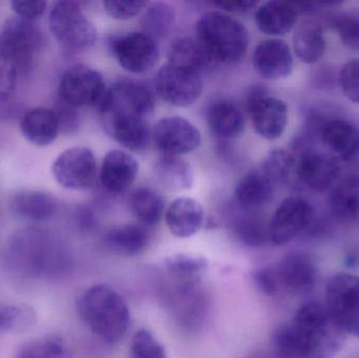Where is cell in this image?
Segmentation results:
<instances>
[{"instance_id":"cell-7","label":"cell","mask_w":359,"mask_h":358,"mask_svg":"<svg viewBox=\"0 0 359 358\" xmlns=\"http://www.w3.org/2000/svg\"><path fill=\"white\" fill-rule=\"evenodd\" d=\"M48 22L53 35L67 52H83L96 43V27L84 14L79 2H55Z\"/></svg>"},{"instance_id":"cell-49","label":"cell","mask_w":359,"mask_h":358,"mask_svg":"<svg viewBox=\"0 0 359 358\" xmlns=\"http://www.w3.org/2000/svg\"><path fill=\"white\" fill-rule=\"evenodd\" d=\"M215 6L221 8L224 13H243L251 10L257 6V2L247 1V0H236V1L215 2Z\"/></svg>"},{"instance_id":"cell-16","label":"cell","mask_w":359,"mask_h":358,"mask_svg":"<svg viewBox=\"0 0 359 358\" xmlns=\"http://www.w3.org/2000/svg\"><path fill=\"white\" fill-rule=\"evenodd\" d=\"M168 302L177 324L184 331L196 332L202 328L208 307L200 285L194 287L172 285Z\"/></svg>"},{"instance_id":"cell-29","label":"cell","mask_w":359,"mask_h":358,"mask_svg":"<svg viewBox=\"0 0 359 358\" xmlns=\"http://www.w3.org/2000/svg\"><path fill=\"white\" fill-rule=\"evenodd\" d=\"M207 267V261L196 254H172L164 260V268L172 285L175 286L194 287L200 285Z\"/></svg>"},{"instance_id":"cell-18","label":"cell","mask_w":359,"mask_h":358,"mask_svg":"<svg viewBox=\"0 0 359 358\" xmlns=\"http://www.w3.org/2000/svg\"><path fill=\"white\" fill-rule=\"evenodd\" d=\"M255 71L266 80H280L288 77L293 69L290 46L282 39L272 38L259 42L252 55Z\"/></svg>"},{"instance_id":"cell-37","label":"cell","mask_w":359,"mask_h":358,"mask_svg":"<svg viewBox=\"0 0 359 358\" xmlns=\"http://www.w3.org/2000/svg\"><path fill=\"white\" fill-rule=\"evenodd\" d=\"M37 323V312L27 304H0V336L22 333Z\"/></svg>"},{"instance_id":"cell-10","label":"cell","mask_w":359,"mask_h":358,"mask_svg":"<svg viewBox=\"0 0 359 358\" xmlns=\"http://www.w3.org/2000/svg\"><path fill=\"white\" fill-rule=\"evenodd\" d=\"M107 90L102 74L88 65L76 64L63 73L59 98L76 109L98 107Z\"/></svg>"},{"instance_id":"cell-21","label":"cell","mask_w":359,"mask_h":358,"mask_svg":"<svg viewBox=\"0 0 359 358\" xmlns=\"http://www.w3.org/2000/svg\"><path fill=\"white\" fill-rule=\"evenodd\" d=\"M204 219L202 205L189 197L174 200L165 212L166 225L179 239H187L198 233L204 224Z\"/></svg>"},{"instance_id":"cell-34","label":"cell","mask_w":359,"mask_h":358,"mask_svg":"<svg viewBox=\"0 0 359 358\" xmlns=\"http://www.w3.org/2000/svg\"><path fill=\"white\" fill-rule=\"evenodd\" d=\"M130 209L143 226H154L163 216L164 200L157 191L149 187H140L130 195Z\"/></svg>"},{"instance_id":"cell-30","label":"cell","mask_w":359,"mask_h":358,"mask_svg":"<svg viewBox=\"0 0 359 358\" xmlns=\"http://www.w3.org/2000/svg\"><path fill=\"white\" fill-rule=\"evenodd\" d=\"M107 132L124 149L135 153L144 151L151 143L149 121L143 120H111L103 122Z\"/></svg>"},{"instance_id":"cell-28","label":"cell","mask_w":359,"mask_h":358,"mask_svg":"<svg viewBox=\"0 0 359 358\" xmlns=\"http://www.w3.org/2000/svg\"><path fill=\"white\" fill-rule=\"evenodd\" d=\"M153 170L156 179L168 191H188L194 185V170L189 162L183 158L160 156L154 163Z\"/></svg>"},{"instance_id":"cell-39","label":"cell","mask_w":359,"mask_h":358,"mask_svg":"<svg viewBox=\"0 0 359 358\" xmlns=\"http://www.w3.org/2000/svg\"><path fill=\"white\" fill-rule=\"evenodd\" d=\"M294 164V158L290 153L284 149H274L266 156L259 170L276 187L288 182Z\"/></svg>"},{"instance_id":"cell-1","label":"cell","mask_w":359,"mask_h":358,"mask_svg":"<svg viewBox=\"0 0 359 358\" xmlns=\"http://www.w3.org/2000/svg\"><path fill=\"white\" fill-rule=\"evenodd\" d=\"M71 252L44 229L17 231L6 245L4 266L13 277L25 281H53L67 277L73 268Z\"/></svg>"},{"instance_id":"cell-5","label":"cell","mask_w":359,"mask_h":358,"mask_svg":"<svg viewBox=\"0 0 359 358\" xmlns=\"http://www.w3.org/2000/svg\"><path fill=\"white\" fill-rule=\"evenodd\" d=\"M44 46L41 29L35 21L11 17L0 29V63L17 75H27Z\"/></svg>"},{"instance_id":"cell-9","label":"cell","mask_w":359,"mask_h":358,"mask_svg":"<svg viewBox=\"0 0 359 358\" xmlns=\"http://www.w3.org/2000/svg\"><path fill=\"white\" fill-rule=\"evenodd\" d=\"M247 111L257 134L266 140L280 138L288 122L286 103L268 95L264 86H252L247 94Z\"/></svg>"},{"instance_id":"cell-4","label":"cell","mask_w":359,"mask_h":358,"mask_svg":"<svg viewBox=\"0 0 359 358\" xmlns=\"http://www.w3.org/2000/svg\"><path fill=\"white\" fill-rule=\"evenodd\" d=\"M196 39L211 62L232 64L244 58L249 32L244 23L227 13L211 11L198 19Z\"/></svg>"},{"instance_id":"cell-12","label":"cell","mask_w":359,"mask_h":358,"mask_svg":"<svg viewBox=\"0 0 359 358\" xmlns=\"http://www.w3.org/2000/svg\"><path fill=\"white\" fill-rule=\"evenodd\" d=\"M156 86L168 104L187 107L198 102L204 90L202 73L168 62L158 71Z\"/></svg>"},{"instance_id":"cell-3","label":"cell","mask_w":359,"mask_h":358,"mask_svg":"<svg viewBox=\"0 0 359 358\" xmlns=\"http://www.w3.org/2000/svg\"><path fill=\"white\" fill-rule=\"evenodd\" d=\"M304 358H333L341 350L346 333L331 317L326 305L310 301L289 322Z\"/></svg>"},{"instance_id":"cell-48","label":"cell","mask_w":359,"mask_h":358,"mask_svg":"<svg viewBox=\"0 0 359 358\" xmlns=\"http://www.w3.org/2000/svg\"><path fill=\"white\" fill-rule=\"evenodd\" d=\"M17 73L8 65L0 63V103L8 101L16 85Z\"/></svg>"},{"instance_id":"cell-23","label":"cell","mask_w":359,"mask_h":358,"mask_svg":"<svg viewBox=\"0 0 359 358\" xmlns=\"http://www.w3.org/2000/svg\"><path fill=\"white\" fill-rule=\"evenodd\" d=\"M20 130L23 137L36 146H48L60 132L54 109L35 107L21 117Z\"/></svg>"},{"instance_id":"cell-32","label":"cell","mask_w":359,"mask_h":358,"mask_svg":"<svg viewBox=\"0 0 359 358\" xmlns=\"http://www.w3.org/2000/svg\"><path fill=\"white\" fill-rule=\"evenodd\" d=\"M274 188L271 182L261 170H252L241 179L236 187V200L241 207L255 210L270 201Z\"/></svg>"},{"instance_id":"cell-25","label":"cell","mask_w":359,"mask_h":358,"mask_svg":"<svg viewBox=\"0 0 359 358\" xmlns=\"http://www.w3.org/2000/svg\"><path fill=\"white\" fill-rule=\"evenodd\" d=\"M325 146L343 161L354 159L359 153V130L347 120H331L322 132Z\"/></svg>"},{"instance_id":"cell-27","label":"cell","mask_w":359,"mask_h":358,"mask_svg":"<svg viewBox=\"0 0 359 358\" xmlns=\"http://www.w3.org/2000/svg\"><path fill=\"white\" fill-rule=\"evenodd\" d=\"M103 240L107 249L113 254L134 256L147 249L149 233L143 225L123 224L109 229Z\"/></svg>"},{"instance_id":"cell-22","label":"cell","mask_w":359,"mask_h":358,"mask_svg":"<svg viewBox=\"0 0 359 358\" xmlns=\"http://www.w3.org/2000/svg\"><path fill=\"white\" fill-rule=\"evenodd\" d=\"M299 15L293 2L271 0L257 6L255 22L266 35L283 36L293 29Z\"/></svg>"},{"instance_id":"cell-43","label":"cell","mask_w":359,"mask_h":358,"mask_svg":"<svg viewBox=\"0 0 359 358\" xmlns=\"http://www.w3.org/2000/svg\"><path fill=\"white\" fill-rule=\"evenodd\" d=\"M147 6L149 2L141 1V0H133V1L109 0L103 2V8L107 14L118 20H128L134 18L143 13Z\"/></svg>"},{"instance_id":"cell-15","label":"cell","mask_w":359,"mask_h":358,"mask_svg":"<svg viewBox=\"0 0 359 358\" xmlns=\"http://www.w3.org/2000/svg\"><path fill=\"white\" fill-rule=\"evenodd\" d=\"M153 139L162 155L177 157L192 153L202 143L198 128L180 116L159 120L154 128Z\"/></svg>"},{"instance_id":"cell-33","label":"cell","mask_w":359,"mask_h":358,"mask_svg":"<svg viewBox=\"0 0 359 358\" xmlns=\"http://www.w3.org/2000/svg\"><path fill=\"white\" fill-rule=\"evenodd\" d=\"M333 216L341 223L359 220V179L349 177L333 188L330 197Z\"/></svg>"},{"instance_id":"cell-26","label":"cell","mask_w":359,"mask_h":358,"mask_svg":"<svg viewBox=\"0 0 359 358\" xmlns=\"http://www.w3.org/2000/svg\"><path fill=\"white\" fill-rule=\"evenodd\" d=\"M207 122L217 138L231 140L244 132L246 126L243 111L229 100H217L209 106Z\"/></svg>"},{"instance_id":"cell-46","label":"cell","mask_w":359,"mask_h":358,"mask_svg":"<svg viewBox=\"0 0 359 358\" xmlns=\"http://www.w3.org/2000/svg\"><path fill=\"white\" fill-rule=\"evenodd\" d=\"M253 280L257 288L266 296H276L282 289L276 266H265L257 269L253 273Z\"/></svg>"},{"instance_id":"cell-14","label":"cell","mask_w":359,"mask_h":358,"mask_svg":"<svg viewBox=\"0 0 359 358\" xmlns=\"http://www.w3.org/2000/svg\"><path fill=\"white\" fill-rule=\"evenodd\" d=\"M314 210L306 200L289 197L278 205L268 225L269 241L283 246L299 237L313 222Z\"/></svg>"},{"instance_id":"cell-42","label":"cell","mask_w":359,"mask_h":358,"mask_svg":"<svg viewBox=\"0 0 359 358\" xmlns=\"http://www.w3.org/2000/svg\"><path fill=\"white\" fill-rule=\"evenodd\" d=\"M130 358H168L165 349L147 329L137 331L130 346Z\"/></svg>"},{"instance_id":"cell-38","label":"cell","mask_w":359,"mask_h":358,"mask_svg":"<svg viewBox=\"0 0 359 358\" xmlns=\"http://www.w3.org/2000/svg\"><path fill=\"white\" fill-rule=\"evenodd\" d=\"M14 358H72V354L62 338L50 336L25 343Z\"/></svg>"},{"instance_id":"cell-13","label":"cell","mask_w":359,"mask_h":358,"mask_svg":"<svg viewBox=\"0 0 359 358\" xmlns=\"http://www.w3.org/2000/svg\"><path fill=\"white\" fill-rule=\"evenodd\" d=\"M52 174L61 186L71 191H86L94 185L97 161L90 147H72L61 153L52 165Z\"/></svg>"},{"instance_id":"cell-44","label":"cell","mask_w":359,"mask_h":358,"mask_svg":"<svg viewBox=\"0 0 359 358\" xmlns=\"http://www.w3.org/2000/svg\"><path fill=\"white\" fill-rule=\"evenodd\" d=\"M339 84L344 95L359 104V58L348 61L339 74Z\"/></svg>"},{"instance_id":"cell-35","label":"cell","mask_w":359,"mask_h":358,"mask_svg":"<svg viewBox=\"0 0 359 358\" xmlns=\"http://www.w3.org/2000/svg\"><path fill=\"white\" fill-rule=\"evenodd\" d=\"M168 62L202 73L211 61L198 39L181 37L170 46Z\"/></svg>"},{"instance_id":"cell-41","label":"cell","mask_w":359,"mask_h":358,"mask_svg":"<svg viewBox=\"0 0 359 358\" xmlns=\"http://www.w3.org/2000/svg\"><path fill=\"white\" fill-rule=\"evenodd\" d=\"M332 25L345 46L359 50V8L339 13Z\"/></svg>"},{"instance_id":"cell-47","label":"cell","mask_w":359,"mask_h":358,"mask_svg":"<svg viewBox=\"0 0 359 358\" xmlns=\"http://www.w3.org/2000/svg\"><path fill=\"white\" fill-rule=\"evenodd\" d=\"M12 10L14 11L16 16L27 20L35 21L36 19L41 17L48 8L46 1H19L14 0L11 2Z\"/></svg>"},{"instance_id":"cell-45","label":"cell","mask_w":359,"mask_h":358,"mask_svg":"<svg viewBox=\"0 0 359 358\" xmlns=\"http://www.w3.org/2000/svg\"><path fill=\"white\" fill-rule=\"evenodd\" d=\"M54 111L58 119L60 132L65 135H74L78 132L80 128V115L76 107L58 98Z\"/></svg>"},{"instance_id":"cell-6","label":"cell","mask_w":359,"mask_h":358,"mask_svg":"<svg viewBox=\"0 0 359 358\" xmlns=\"http://www.w3.org/2000/svg\"><path fill=\"white\" fill-rule=\"evenodd\" d=\"M103 121L144 120L155 111V98L149 86L134 80H121L107 88L98 105Z\"/></svg>"},{"instance_id":"cell-2","label":"cell","mask_w":359,"mask_h":358,"mask_svg":"<svg viewBox=\"0 0 359 358\" xmlns=\"http://www.w3.org/2000/svg\"><path fill=\"white\" fill-rule=\"evenodd\" d=\"M80 319L93 334L109 345L121 342L130 328L132 317L126 300L111 286L88 288L77 301Z\"/></svg>"},{"instance_id":"cell-31","label":"cell","mask_w":359,"mask_h":358,"mask_svg":"<svg viewBox=\"0 0 359 358\" xmlns=\"http://www.w3.org/2000/svg\"><path fill=\"white\" fill-rule=\"evenodd\" d=\"M293 48L299 60L307 64L318 62L326 52L324 29L314 20H305L293 35Z\"/></svg>"},{"instance_id":"cell-36","label":"cell","mask_w":359,"mask_h":358,"mask_svg":"<svg viewBox=\"0 0 359 358\" xmlns=\"http://www.w3.org/2000/svg\"><path fill=\"white\" fill-rule=\"evenodd\" d=\"M176 11L166 2H153L143 11L142 32L156 40L168 37L176 25Z\"/></svg>"},{"instance_id":"cell-8","label":"cell","mask_w":359,"mask_h":358,"mask_svg":"<svg viewBox=\"0 0 359 358\" xmlns=\"http://www.w3.org/2000/svg\"><path fill=\"white\" fill-rule=\"evenodd\" d=\"M326 307L346 334L359 338V277L337 273L326 287Z\"/></svg>"},{"instance_id":"cell-11","label":"cell","mask_w":359,"mask_h":358,"mask_svg":"<svg viewBox=\"0 0 359 358\" xmlns=\"http://www.w3.org/2000/svg\"><path fill=\"white\" fill-rule=\"evenodd\" d=\"M111 50L120 67L130 74L147 73L159 62V44L144 32L117 36L111 41Z\"/></svg>"},{"instance_id":"cell-24","label":"cell","mask_w":359,"mask_h":358,"mask_svg":"<svg viewBox=\"0 0 359 358\" xmlns=\"http://www.w3.org/2000/svg\"><path fill=\"white\" fill-rule=\"evenodd\" d=\"M10 208L18 218L44 222L56 214L58 202L54 195L44 191H22L13 195Z\"/></svg>"},{"instance_id":"cell-20","label":"cell","mask_w":359,"mask_h":358,"mask_svg":"<svg viewBox=\"0 0 359 358\" xmlns=\"http://www.w3.org/2000/svg\"><path fill=\"white\" fill-rule=\"evenodd\" d=\"M297 174L306 186L323 193L334 185L339 174V165L329 156L307 151L297 163Z\"/></svg>"},{"instance_id":"cell-40","label":"cell","mask_w":359,"mask_h":358,"mask_svg":"<svg viewBox=\"0 0 359 358\" xmlns=\"http://www.w3.org/2000/svg\"><path fill=\"white\" fill-rule=\"evenodd\" d=\"M234 233L241 242L250 247L263 246L269 240L268 226L264 224L263 221L255 216L244 218L236 222Z\"/></svg>"},{"instance_id":"cell-17","label":"cell","mask_w":359,"mask_h":358,"mask_svg":"<svg viewBox=\"0 0 359 358\" xmlns=\"http://www.w3.org/2000/svg\"><path fill=\"white\" fill-rule=\"evenodd\" d=\"M280 287L292 296H306L316 287L318 269L304 252H290L276 265Z\"/></svg>"},{"instance_id":"cell-19","label":"cell","mask_w":359,"mask_h":358,"mask_svg":"<svg viewBox=\"0 0 359 358\" xmlns=\"http://www.w3.org/2000/svg\"><path fill=\"white\" fill-rule=\"evenodd\" d=\"M139 174V163L132 153L113 149L101 164L100 181L111 193H122L134 184Z\"/></svg>"}]
</instances>
